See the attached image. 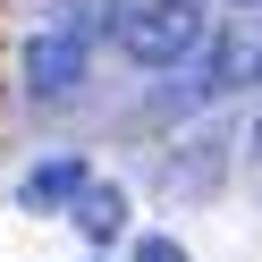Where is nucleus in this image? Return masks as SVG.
Wrapping results in <instances>:
<instances>
[{
	"mask_svg": "<svg viewBox=\"0 0 262 262\" xmlns=\"http://www.w3.org/2000/svg\"><path fill=\"white\" fill-rule=\"evenodd\" d=\"M203 93H245V85H262V17H237V26H220V34L203 42V76H194Z\"/></svg>",
	"mask_w": 262,
	"mask_h": 262,
	"instance_id": "7ed1b4c3",
	"label": "nucleus"
},
{
	"mask_svg": "<svg viewBox=\"0 0 262 262\" xmlns=\"http://www.w3.org/2000/svg\"><path fill=\"white\" fill-rule=\"evenodd\" d=\"M245 144H254V152H262V119H254V136H245Z\"/></svg>",
	"mask_w": 262,
	"mask_h": 262,
	"instance_id": "0eeeda50",
	"label": "nucleus"
},
{
	"mask_svg": "<svg viewBox=\"0 0 262 262\" xmlns=\"http://www.w3.org/2000/svg\"><path fill=\"white\" fill-rule=\"evenodd\" d=\"M136 262H186V254H178V237H136Z\"/></svg>",
	"mask_w": 262,
	"mask_h": 262,
	"instance_id": "423d86ee",
	"label": "nucleus"
},
{
	"mask_svg": "<svg viewBox=\"0 0 262 262\" xmlns=\"http://www.w3.org/2000/svg\"><path fill=\"white\" fill-rule=\"evenodd\" d=\"M76 228H85L93 245H110V237L127 228V194H119V186H85V194H76Z\"/></svg>",
	"mask_w": 262,
	"mask_h": 262,
	"instance_id": "39448f33",
	"label": "nucleus"
},
{
	"mask_svg": "<svg viewBox=\"0 0 262 262\" xmlns=\"http://www.w3.org/2000/svg\"><path fill=\"white\" fill-rule=\"evenodd\" d=\"M237 9H262V0H237Z\"/></svg>",
	"mask_w": 262,
	"mask_h": 262,
	"instance_id": "6e6552de",
	"label": "nucleus"
},
{
	"mask_svg": "<svg viewBox=\"0 0 262 262\" xmlns=\"http://www.w3.org/2000/svg\"><path fill=\"white\" fill-rule=\"evenodd\" d=\"M203 42H211V17L194 0H127V17H119V51L136 68H178Z\"/></svg>",
	"mask_w": 262,
	"mask_h": 262,
	"instance_id": "f257e3e1",
	"label": "nucleus"
},
{
	"mask_svg": "<svg viewBox=\"0 0 262 262\" xmlns=\"http://www.w3.org/2000/svg\"><path fill=\"white\" fill-rule=\"evenodd\" d=\"M26 85H34L42 102H59V93L85 85V17H59V26H42V34L26 42Z\"/></svg>",
	"mask_w": 262,
	"mask_h": 262,
	"instance_id": "f03ea898",
	"label": "nucleus"
},
{
	"mask_svg": "<svg viewBox=\"0 0 262 262\" xmlns=\"http://www.w3.org/2000/svg\"><path fill=\"white\" fill-rule=\"evenodd\" d=\"M85 186H93V178H85V161H68V152H59V161H42V169L17 186V203H26V211H59V203H76Z\"/></svg>",
	"mask_w": 262,
	"mask_h": 262,
	"instance_id": "20e7f679",
	"label": "nucleus"
}]
</instances>
